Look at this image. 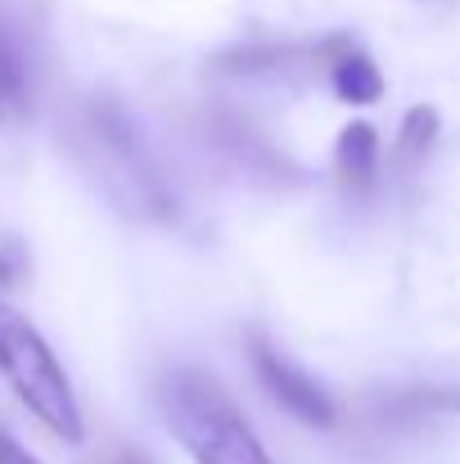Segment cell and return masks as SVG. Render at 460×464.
Wrapping results in <instances>:
<instances>
[{"instance_id":"cell-7","label":"cell","mask_w":460,"mask_h":464,"mask_svg":"<svg viewBox=\"0 0 460 464\" xmlns=\"http://www.w3.org/2000/svg\"><path fill=\"white\" fill-rule=\"evenodd\" d=\"M375 162H379V136H375V127H370V122H352V127H343L338 150H334V171H338L343 189H352V194L370 189V180H375Z\"/></svg>"},{"instance_id":"cell-10","label":"cell","mask_w":460,"mask_h":464,"mask_svg":"<svg viewBox=\"0 0 460 464\" xmlns=\"http://www.w3.org/2000/svg\"><path fill=\"white\" fill-rule=\"evenodd\" d=\"M434 140H438V109H429V104H416L406 118H402V131H397V145H393V158H397V167H420L425 154L434 150Z\"/></svg>"},{"instance_id":"cell-3","label":"cell","mask_w":460,"mask_h":464,"mask_svg":"<svg viewBox=\"0 0 460 464\" xmlns=\"http://www.w3.org/2000/svg\"><path fill=\"white\" fill-rule=\"evenodd\" d=\"M0 374L9 379V388L18 392V401L64 442H82V411L77 397L68 388V374L59 365V356L50 352V343L27 324V315L0 303Z\"/></svg>"},{"instance_id":"cell-4","label":"cell","mask_w":460,"mask_h":464,"mask_svg":"<svg viewBox=\"0 0 460 464\" xmlns=\"http://www.w3.org/2000/svg\"><path fill=\"white\" fill-rule=\"evenodd\" d=\"M249 347H253V370H258V379H262V388L271 392V401L280 406V411H289L294 420H303L311 429H329L334 424V401L325 397V388L299 370L285 352H276L267 338H249Z\"/></svg>"},{"instance_id":"cell-5","label":"cell","mask_w":460,"mask_h":464,"mask_svg":"<svg viewBox=\"0 0 460 464\" xmlns=\"http://www.w3.org/2000/svg\"><path fill=\"white\" fill-rule=\"evenodd\" d=\"M316 59L329 68V82L338 91V100L347 104H375L384 95V72L375 68V59L352 41V36H329L320 41Z\"/></svg>"},{"instance_id":"cell-11","label":"cell","mask_w":460,"mask_h":464,"mask_svg":"<svg viewBox=\"0 0 460 464\" xmlns=\"http://www.w3.org/2000/svg\"><path fill=\"white\" fill-rule=\"evenodd\" d=\"M27 280V248L23 244H0V285H23Z\"/></svg>"},{"instance_id":"cell-1","label":"cell","mask_w":460,"mask_h":464,"mask_svg":"<svg viewBox=\"0 0 460 464\" xmlns=\"http://www.w3.org/2000/svg\"><path fill=\"white\" fill-rule=\"evenodd\" d=\"M64 140L82 171L100 185V194L141 221H171L176 217V194L167 189L153 154L145 150L141 131L113 100H86L73 109L64 122Z\"/></svg>"},{"instance_id":"cell-6","label":"cell","mask_w":460,"mask_h":464,"mask_svg":"<svg viewBox=\"0 0 460 464\" xmlns=\"http://www.w3.org/2000/svg\"><path fill=\"white\" fill-rule=\"evenodd\" d=\"M32 109V63L23 36L0 18V122H14Z\"/></svg>"},{"instance_id":"cell-13","label":"cell","mask_w":460,"mask_h":464,"mask_svg":"<svg viewBox=\"0 0 460 464\" xmlns=\"http://www.w3.org/2000/svg\"><path fill=\"white\" fill-rule=\"evenodd\" d=\"M100 464H150V460H145L141 451H127V447H118V451H109V456H104Z\"/></svg>"},{"instance_id":"cell-8","label":"cell","mask_w":460,"mask_h":464,"mask_svg":"<svg viewBox=\"0 0 460 464\" xmlns=\"http://www.w3.org/2000/svg\"><path fill=\"white\" fill-rule=\"evenodd\" d=\"M460 411V388H443V383H420V388H402L393 397H384L379 415L393 424H425L438 415H456Z\"/></svg>"},{"instance_id":"cell-12","label":"cell","mask_w":460,"mask_h":464,"mask_svg":"<svg viewBox=\"0 0 460 464\" xmlns=\"http://www.w3.org/2000/svg\"><path fill=\"white\" fill-rule=\"evenodd\" d=\"M0 464H41V460H36V456H32V451H27L18 438H9V433L0 429Z\"/></svg>"},{"instance_id":"cell-9","label":"cell","mask_w":460,"mask_h":464,"mask_svg":"<svg viewBox=\"0 0 460 464\" xmlns=\"http://www.w3.org/2000/svg\"><path fill=\"white\" fill-rule=\"evenodd\" d=\"M212 140H217L226 154L235 158L244 171H267L271 180H280V176L289 171V167H285V158L276 154V150H271L258 131H249V127H240V122H230V118L212 127Z\"/></svg>"},{"instance_id":"cell-2","label":"cell","mask_w":460,"mask_h":464,"mask_svg":"<svg viewBox=\"0 0 460 464\" xmlns=\"http://www.w3.org/2000/svg\"><path fill=\"white\" fill-rule=\"evenodd\" d=\"M162 415L194 464H271L240 406L203 370H171L162 379Z\"/></svg>"}]
</instances>
